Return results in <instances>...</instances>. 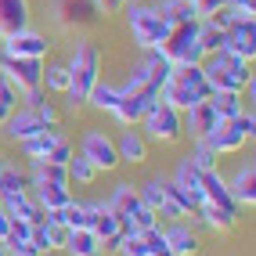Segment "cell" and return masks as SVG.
I'll list each match as a JSON object with an SVG mask.
<instances>
[{"mask_svg":"<svg viewBox=\"0 0 256 256\" xmlns=\"http://www.w3.org/2000/svg\"><path fill=\"white\" fill-rule=\"evenodd\" d=\"M156 98H159V90L152 87V83H130V80H126V87H119V101H116L112 116H116L123 126H138Z\"/></svg>","mask_w":256,"mask_h":256,"instance_id":"7","label":"cell"},{"mask_svg":"<svg viewBox=\"0 0 256 256\" xmlns=\"http://www.w3.org/2000/svg\"><path fill=\"white\" fill-rule=\"evenodd\" d=\"M80 156L90 159L98 174H112L119 170V152H116V138H108L105 130H87L80 144Z\"/></svg>","mask_w":256,"mask_h":256,"instance_id":"9","label":"cell"},{"mask_svg":"<svg viewBox=\"0 0 256 256\" xmlns=\"http://www.w3.org/2000/svg\"><path fill=\"white\" fill-rule=\"evenodd\" d=\"M65 231H69V228L50 224V220H40V224H32V234H29L32 252H36V256H44V252H62V246H65Z\"/></svg>","mask_w":256,"mask_h":256,"instance_id":"18","label":"cell"},{"mask_svg":"<svg viewBox=\"0 0 256 256\" xmlns=\"http://www.w3.org/2000/svg\"><path fill=\"white\" fill-rule=\"evenodd\" d=\"M0 76H4L14 90H32L44 83V58H14V54H0Z\"/></svg>","mask_w":256,"mask_h":256,"instance_id":"8","label":"cell"},{"mask_svg":"<svg viewBox=\"0 0 256 256\" xmlns=\"http://www.w3.org/2000/svg\"><path fill=\"white\" fill-rule=\"evenodd\" d=\"M29 18H32L29 0H0V36L29 29Z\"/></svg>","mask_w":256,"mask_h":256,"instance_id":"19","label":"cell"},{"mask_svg":"<svg viewBox=\"0 0 256 256\" xmlns=\"http://www.w3.org/2000/svg\"><path fill=\"white\" fill-rule=\"evenodd\" d=\"M65 256H98L101 252V242L90 228H69L65 231V246H62Z\"/></svg>","mask_w":256,"mask_h":256,"instance_id":"25","label":"cell"},{"mask_svg":"<svg viewBox=\"0 0 256 256\" xmlns=\"http://www.w3.org/2000/svg\"><path fill=\"white\" fill-rule=\"evenodd\" d=\"M210 105H213V112L220 119H234L238 112L246 108V101H242V94H234V90H213L210 94Z\"/></svg>","mask_w":256,"mask_h":256,"instance_id":"31","label":"cell"},{"mask_svg":"<svg viewBox=\"0 0 256 256\" xmlns=\"http://www.w3.org/2000/svg\"><path fill=\"white\" fill-rule=\"evenodd\" d=\"M94 4H98V8H101V14L108 18V14H119V11L130 4V0H94Z\"/></svg>","mask_w":256,"mask_h":256,"instance_id":"42","label":"cell"},{"mask_svg":"<svg viewBox=\"0 0 256 256\" xmlns=\"http://www.w3.org/2000/svg\"><path fill=\"white\" fill-rule=\"evenodd\" d=\"M162 231H166V246H170V252H174V256H198V252H202L198 231H192L184 220H174V224L162 228Z\"/></svg>","mask_w":256,"mask_h":256,"instance_id":"15","label":"cell"},{"mask_svg":"<svg viewBox=\"0 0 256 256\" xmlns=\"http://www.w3.org/2000/svg\"><path fill=\"white\" fill-rule=\"evenodd\" d=\"M105 14L94 0H58V22L62 29H94Z\"/></svg>","mask_w":256,"mask_h":256,"instance_id":"10","label":"cell"},{"mask_svg":"<svg viewBox=\"0 0 256 256\" xmlns=\"http://www.w3.org/2000/svg\"><path fill=\"white\" fill-rule=\"evenodd\" d=\"M4 166H8V162H4V152H0V174H4Z\"/></svg>","mask_w":256,"mask_h":256,"instance_id":"46","label":"cell"},{"mask_svg":"<svg viewBox=\"0 0 256 256\" xmlns=\"http://www.w3.org/2000/svg\"><path fill=\"white\" fill-rule=\"evenodd\" d=\"M119 256H148V246H144V234L134 231V234H123V249Z\"/></svg>","mask_w":256,"mask_h":256,"instance_id":"39","label":"cell"},{"mask_svg":"<svg viewBox=\"0 0 256 256\" xmlns=\"http://www.w3.org/2000/svg\"><path fill=\"white\" fill-rule=\"evenodd\" d=\"M18 101H22V94L14 90V87H11V83H8L4 76H0V126H4V123H8V119H11L14 112H18Z\"/></svg>","mask_w":256,"mask_h":256,"instance_id":"37","label":"cell"},{"mask_svg":"<svg viewBox=\"0 0 256 256\" xmlns=\"http://www.w3.org/2000/svg\"><path fill=\"white\" fill-rule=\"evenodd\" d=\"M29 180H32V188H72L69 184V170L58 166V162H47V159H32Z\"/></svg>","mask_w":256,"mask_h":256,"instance_id":"21","label":"cell"},{"mask_svg":"<svg viewBox=\"0 0 256 256\" xmlns=\"http://www.w3.org/2000/svg\"><path fill=\"white\" fill-rule=\"evenodd\" d=\"M40 87L47 94H65V87H69V69H65L62 62L44 65V83H40Z\"/></svg>","mask_w":256,"mask_h":256,"instance_id":"34","label":"cell"},{"mask_svg":"<svg viewBox=\"0 0 256 256\" xmlns=\"http://www.w3.org/2000/svg\"><path fill=\"white\" fill-rule=\"evenodd\" d=\"M44 126H47V123H44L32 108H18V112L4 123V134H8L11 141H26V138H32V134H40Z\"/></svg>","mask_w":256,"mask_h":256,"instance_id":"24","label":"cell"},{"mask_svg":"<svg viewBox=\"0 0 256 256\" xmlns=\"http://www.w3.org/2000/svg\"><path fill=\"white\" fill-rule=\"evenodd\" d=\"M29 192H32V198H36V206H40L44 213L62 210V206H69V202H72V192H69V188H29Z\"/></svg>","mask_w":256,"mask_h":256,"instance_id":"30","label":"cell"},{"mask_svg":"<svg viewBox=\"0 0 256 256\" xmlns=\"http://www.w3.org/2000/svg\"><path fill=\"white\" fill-rule=\"evenodd\" d=\"M116 152H119V162H130V166H141L148 159V138L141 130L126 126L123 134L116 138Z\"/></svg>","mask_w":256,"mask_h":256,"instance_id":"20","label":"cell"},{"mask_svg":"<svg viewBox=\"0 0 256 256\" xmlns=\"http://www.w3.org/2000/svg\"><path fill=\"white\" fill-rule=\"evenodd\" d=\"M141 123H144V138H152V141L174 144V141L184 138V116H180V108H174V105L162 101V98L152 101V108L144 112Z\"/></svg>","mask_w":256,"mask_h":256,"instance_id":"6","label":"cell"},{"mask_svg":"<svg viewBox=\"0 0 256 256\" xmlns=\"http://www.w3.org/2000/svg\"><path fill=\"white\" fill-rule=\"evenodd\" d=\"M192 4H195V14H198V18H210V14L224 4V0H192Z\"/></svg>","mask_w":256,"mask_h":256,"instance_id":"41","label":"cell"},{"mask_svg":"<svg viewBox=\"0 0 256 256\" xmlns=\"http://www.w3.org/2000/svg\"><path fill=\"white\" fill-rule=\"evenodd\" d=\"M202 72H206V80H210V87H213V90H234V94L252 80L249 62L228 54V50L206 54V58H202Z\"/></svg>","mask_w":256,"mask_h":256,"instance_id":"3","label":"cell"},{"mask_svg":"<svg viewBox=\"0 0 256 256\" xmlns=\"http://www.w3.org/2000/svg\"><path fill=\"white\" fill-rule=\"evenodd\" d=\"M162 256H174V252H162Z\"/></svg>","mask_w":256,"mask_h":256,"instance_id":"50","label":"cell"},{"mask_svg":"<svg viewBox=\"0 0 256 256\" xmlns=\"http://www.w3.org/2000/svg\"><path fill=\"white\" fill-rule=\"evenodd\" d=\"M62 138H65V134H62L58 126H44L40 134H32V138H26V141H18V144H22V156L32 162V159H47Z\"/></svg>","mask_w":256,"mask_h":256,"instance_id":"22","label":"cell"},{"mask_svg":"<svg viewBox=\"0 0 256 256\" xmlns=\"http://www.w3.org/2000/svg\"><path fill=\"white\" fill-rule=\"evenodd\" d=\"M32 112H36V116L44 119V123H47V126H58V105H54V101H50V98L44 101V105H36V108H32Z\"/></svg>","mask_w":256,"mask_h":256,"instance_id":"40","label":"cell"},{"mask_svg":"<svg viewBox=\"0 0 256 256\" xmlns=\"http://www.w3.org/2000/svg\"><path fill=\"white\" fill-rule=\"evenodd\" d=\"M0 202H4V210H8L11 220H29V224H40V220H44V210L36 206L32 192H22V195H0Z\"/></svg>","mask_w":256,"mask_h":256,"instance_id":"23","label":"cell"},{"mask_svg":"<svg viewBox=\"0 0 256 256\" xmlns=\"http://www.w3.org/2000/svg\"><path fill=\"white\" fill-rule=\"evenodd\" d=\"M213 94L206 72H202V65H174V72L166 76V83L159 87V98L170 101L174 108L188 112L192 105H198V101H206Z\"/></svg>","mask_w":256,"mask_h":256,"instance_id":"2","label":"cell"},{"mask_svg":"<svg viewBox=\"0 0 256 256\" xmlns=\"http://www.w3.org/2000/svg\"><path fill=\"white\" fill-rule=\"evenodd\" d=\"M202 141H206V144L216 152V156H231V152H238V148L246 144L242 130H238V126L231 123V119H216V126H213Z\"/></svg>","mask_w":256,"mask_h":256,"instance_id":"17","label":"cell"},{"mask_svg":"<svg viewBox=\"0 0 256 256\" xmlns=\"http://www.w3.org/2000/svg\"><path fill=\"white\" fill-rule=\"evenodd\" d=\"M162 58L170 65H202V47H198V22H180L170 29V36L159 44Z\"/></svg>","mask_w":256,"mask_h":256,"instance_id":"5","label":"cell"},{"mask_svg":"<svg viewBox=\"0 0 256 256\" xmlns=\"http://www.w3.org/2000/svg\"><path fill=\"white\" fill-rule=\"evenodd\" d=\"M8 228H11V216H8V210H4V202H0V242H4Z\"/></svg>","mask_w":256,"mask_h":256,"instance_id":"45","label":"cell"},{"mask_svg":"<svg viewBox=\"0 0 256 256\" xmlns=\"http://www.w3.org/2000/svg\"><path fill=\"white\" fill-rule=\"evenodd\" d=\"M65 170H69V184H94V180H98L94 162L83 159V156H76V152H72V159L65 162Z\"/></svg>","mask_w":256,"mask_h":256,"instance_id":"35","label":"cell"},{"mask_svg":"<svg viewBox=\"0 0 256 256\" xmlns=\"http://www.w3.org/2000/svg\"><path fill=\"white\" fill-rule=\"evenodd\" d=\"M44 256H65V252H44Z\"/></svg>","mask_w":256,"mask_h":256,"instance_id":"48","label":"cell"},{"mask_svg":"<svg viewBox=\"0 0 256 256\" xmlns=\"http://www.w3.org/2000/svg\"><path fill=\"white\" fill-rule=\"evenodd\" d=\"M116 101H119V87H112V83H105V80H98V87L90 90L87 105H94L98 112H112Z\"/></svg>","mask_w":256,"mask_h":256,"instance_id":"36","label":"cell"},{"mask_svg":"<svg viewBox=\"0 0 256 256\" xmlns=\"http://www.w3.org/2000/svg\"><path fill=\"white\" fill-rule=\"evenodd\" d=\"M0 50H4V54H14V58H47L50 40L44 32L22 29V32H11V36H0Z\"/></svg>","mask_w":256,"mask_h":256,"instance_id":"11","label":"cell"},{"mask_svg":"<svg viewBox=\"0 0 256 256\" xmlns=\"http://www.w3.org/2000/svg\"><path fill=\"white\" fill-rule=\"evenodd\" d=\"M195 213L202 216V224L213 228V231H224V234H228V231L238 228V213H228V210H220V206H210V202H202Z\"/></svg>","mask_w":256,"mask_h":256,"instance_id":"29","label":"cell"},{"mask_svg":"<svg viewBox=\"0 0 256 256\" xmlns=\"http://www.w3.org/2000/svg\"><path fill=\"white\" fill-rule=\"evenodd\" d=\"M180 116H184V134H188L192 141H202V138L216 126V119H220V116L213 112V105H210V98L198 101V105H192V108L180 112Z\"/></svg>","mask_w":256,"mask_h":256,"instance_id":"16","label":"cell"},{"mask_svg":"<svg viewBox=\"0 0 256 256\" xmlns=\"http://www.w3.org/2000/svg\"><path fill=\"white\" fill-rule=\"evenodd\" d=\"M174 184L180 188V192L195 202V210L202 206V170L192 162V159H180V166H177V174H174Z\"/></svg>","mask_w":256,"mask_h":256,"instance_id":"26","label":"cell"},{"mask_svg":"<svg viewBox=\"0 0 256 256\" xmlns=\"http://www.w3.org/2000/svg\"><path fill=\"white\" fill-rule=\"evenodd\" d=\"M29 188H32L29 170L4 166V174H0V195H22V192H29Z\"/></svg>","mask_w":256,"mask_h":256,"instance_id":"32","label":"cell"},{"mask_svg":"<svg viewBox=\"0 0 256 256\" xmlns=\"http://www.w3.org/2000/svg\"><path fill=\"white\" fill-rule=\"evenodd\" d=\"M65 69H69V87H65L69 105L72 108L87 105L90 90L98 87V80H101V50L94 44H76V50L69 54V62H65Z\"/></svg>","mask_w":256,"mask_h":256,"instance_id":"1","label":"cell"},{"mask_svg":"<svg viewBox=\"0 0 256 256\" xmlns=\"http://www.w3.org/2000/svg\"><path fill=\"white\" fill-rule=\"evenodd\" d=\"M105 206H108L119 220H130L134 213H141L148 202L141 198V188H134L130 180H123V184H116V192H112V198L105 202Z\"/></svg>","mask_w":256,"mask_h":256,"instance_id":"14","label":"cell"},{"mask_svg":"<svg viewBox=\"0 0 256 256\" xmlns=\"http://www.w3.org/2000/svg\"><path fill=\"white\" fill-rule=\"evenodd\" d=\"M156 11L162 14V22L166 26H180V22H198V14H195V4L192 0H159Z\"/></svg>","mask_w":256,"mask_h":256,"instance_id":"28","label":"cell"},{"mask_svg":"<svg viewBox=\"0 0 256 256\" xmlns=\"http://www.w3.org/2000/svg\"><path fill=\"white\" fill-rule=\"evenodd\" d=\"M98 256H108V252H98Z\"/></svg>","mask_w":256,"mask_h":256,"instance_id":"49","label":"cell"},{"mask_svg":"<svg viewBox=\"0 0 256 256\" xmlns=\"http://www.w3.org/2000/svg\"><path fill=\"white\" fill-rule=\"evenodd\" d=\"M228 192L234 198V206H249V210L256 206V166H252V159L234 170V177L228 180Z\"/></svg>","mask_w":256,"mask_h":256,"instance_id":"13","label":"cell"},{"mask_svg":"<svg viewBox=\"0 0 256 256\" xmlns=\"http://www.w3.org/2000/svg\"><path fill=\"white\" fill-rule=\"evenodd\" d=\"M123 11H126V26L134 32V44H138L141 50L159 47L170 36V29H174V26L162 22V14L156 11V4H126Z\"/></svg>","mask_w":256,"mask_h":256,"instance_id":"4","label":"cell"},{"mask_svg":"<svg viewBox=\"0 0 256 256\" xmlns=\"http://www.w3.org/2000/svg\"><path fill=\"white\" fill-rule=\"evenodd\" d=\"M87 228L98 234V242L101 238H108L119 231V216L105 206V202H87Z\"/></svg>","mask_w":256,"mask_h":256,"instance_id":"27","label":"cell"},{"mask_svg":"<svg viewBox=\"0 0 256 256\" xmlns=\"http://www.w3.org/2000/svg\"><path fill=\"white\" fill-rule=\"evenodd\" d=\"M224 40H228L224 29H216L210 18H198V47H202V54H216V50H224Z\"/></svg>","mask_w":256,"mask_h":256,"instance_id":"33","label":"cell"},{"mask_svg":"<svg viewBox=\"0 0 256 256\" xmlns=\"http://www.w3.org/2000/svg\"><path fill=\"white\" fill-rule=\"evenodd\" d=\"M0 256H11V252H8V246H0Z\"/></svg>","mask_w":256,"mask_h":256,"instance_id":"47","label":"cell"},{"mask_svg":"<svg viewBox=\"0 0 256 256\" xmlns=\"http://www.w3.org/2000/svg\"><path fill=\"white\" fill-rule=\"evenodd\" d=\"M188 159H192L198 170H220V156L206 141H195V148H192V156H188Z\"/></svg>","mask_w":256,"mask_h":256,"instance_id":"38","label":"cell"},{"mask_svg":"<svg viewBox=\"0 0 256 256\" xmlns=\"http://www.w3.org/2000/svg\"><path fill=\"white\" fill-rule=\"evenodd\" d=\"M228 8H238V11H246V14H252L256 11V0H224Z\"/></svg>","mask_w":256,"mask_h":256,"instance_id":"44","label":"cell"},{"mask_svg":"<svg viewBox=\"0 0 256 256\" xmlns=\"http://www.w3.org/2000/svg\"><path fill=\"white\" fill-rule=\"evenodd\" d=\"M224 50L234 58H246L252 65V58H256V22H252V14H238V22L228 29Z\"/></svg>","mask_w":256,"mask_h":256,"instance_id":"12","label":"cell"},{"mask_svg":"<svg viewBox=\"0 0 256 256\" xmlns=\"http://www.w3.org/2000/svg\"><path fill=\"white\" fill-rule=\"evenodd\" d=\"M123 249V231H116L108 238H101V252H119Z\"/></svg>","mask_w":256,"mask_h":256,"instance_id":"43","label":"cell"}]
</instances>
